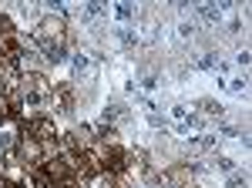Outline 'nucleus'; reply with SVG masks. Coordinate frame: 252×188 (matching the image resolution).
<instances>
[{"mask_svg": "<svg viewBox=\"0 0 252 188\" xmlns=\"http://www.w3.org/2000/svg\"><path fill=\"white\" fill-rule=\"evenodd\" d=\"M97 165H101V175H125L128 171V151L121 145H97Z\"/></svg>", "mask_w": 252, "mask_h": 188, "instance_id": "f257e3e1", "label": "nucleus"}, {"mask_svg": "<svg viewBox=\"0 0 252 188\" xmlns=\"http://www.w3.org/2000/svg\"><path fill=\"white\" fill-rule=\"evenodd\" d=\"M51 104H54L61 114H71V111H74V91H71V84H67V81H61V84L51 88Z\"/></svg>", "mask_w": 252, "mask_h": 188, "instance_id": "f03ea898", "label": "nucleus"}, {"mask_svg": "<svg viewBox=\"0 0 252 188\" xmlns=\"http://www.w3.org/2000/svg\"><path fill=\"white\" fill-rule=\"evenodd\" d=\"M161 182L168 188H189V182H192V168L189 165H175V168H168L165 175H161Z\"/></svg>", "mask_w": 252, "mask_h": 188, "instance_id": "7ed1b4c3", "label": "nucleus"}, {"mask_svg": "<svg viewBox=\"0 0 252 188\" xmlns=\"http://www.w3.org/2000/svg\"><path fill=\"white\" fill-rule=\"evenodd\" d=\"M10 37H17V27L7 14H0V40H10Z\"/></svg>", "mask_w": 252, "mask_h": 188, "instance_id": "20e7f679", "label": "nucleus"}, {"mask_svg": "<svg viewBox=\"0 0 252 188\" xmlns=\"http://www.w3.org/2000/svg\"><path fill=\"white\" fill-rule=\"evenodd\" d=\"M3 91H7V88H0V121H7V104H3Z\"/></svg>", "mask_w": 252, "mask_h": 188, "instance_id": "39448f33", "label": "nucleus"}]
</instances>
